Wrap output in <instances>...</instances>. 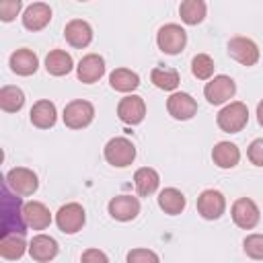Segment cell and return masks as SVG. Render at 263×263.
<instances>
[{
	"label": "cell",
	"mask_w": 263,
	"mask_h": 263,
	"mask_svg": "<svg viewBox=\"0 0 263 263\" xmlns=\"http://www.w3.org/2000/svg\"><path fill=\"white\" fill-rule=\"evenodd\" d=\"M242 251L247 253V257L261 261L263 259V234H249L242 240Z\"/></svg>",
	"instance_id": "cell-31"
},
{
	"label": "cell",
	"mask_w": 263,
	"mask_h": 263,
	"mask_svg": "<svg viewBox=\"0 0 263 263\" xmlns=\"http://www.w3.org/2000/svg\"><path fill=\"white\" fill-rule=\"evenodd\" d=\"M228 55L242 66H255L259 62V47L249 37H232L228 41Z\"/></svg>",
	"instance_id": "cell-10"
},
{
	"label": "cell",
	"mask_w": 263,
	"mask_h": 263,
	"mask_svg": "<svg viewBox=\"0 0 263 263\" xmlns=\"http://www.w3.org/2000/svg\"><path fill=\"white\" fill-rule=\"evenodd\" d=\"M109 84H111L113 90L132 92V90H136L140 86V76L134 70H127V68H115L109 74Z\"/></svg>",
	"instance_id": "cell-25"
},
{
	"label": "cell",
	"mask_w": 263,
	"mask_h": 263,
	"mask_svg": "<svg viewBox=\"0 0 263 263\" xmlns=\"http://www.w3.org/2000/svg\"><path fill=\"white\" fill-rule=\"evenodd\" d=\"M166 111L179 121H187L197 113V101L189 92H173L166 99Z\"/></svg>",
	"instance_id": "cell-12"
},
{
	"label": "cell",
	"mask_w": 263,
	"mask_h": 263,
	"mask_svg": "<svg viewBox=\"0 0 263 263\" xmlns=\"http://www.w3.org/2000/svg\"><path fill=\"white\" fill-rule=\"evenodd\" d=\"M185 43H187V31L177 23L162 25L156 33V45L162 53L177 55L185 49Z\"/></svg>",
	"instance_id": "cell-3"
},
{
	"label": "cell",
	"mask_w": 263,
	"mask_h": 263,
	"mask_svg": "<svg viewBox=\"0 0 263 263\" xmlns=\"http://www.w3.org/2000/svg\"><path fill=\"white\" fill-rule=\"evenodd\" d=\"M150 80H152V84H154L156 88H160V90H175V88L179 86V82H181V76H179V72H177L175 68L156 66V68H152V72H150Z\"/></svg>",
	"instance_id": "cell-26"
},
{
	"label": "cell",
	"mask_w": 263,
	"mask_h": 263,
	"mask_svg": "<svg viewBox=\"0 0 263 263\" xmlns=\"http://www.w3.org/2000/svg\"><path fill=\"white\" fill-rule=\"evenodd\" d=\"M185 205H187V199H185L183 191H179L177 187H164L158 193V208L168 216L181 214L185 210Z\"/></svg>",
	"instance_id": "cell-21"
},
{
	"label": "cell",
	"mask_w": 263,
	"mask_h": 263,
	"mask_svg": "<svg viewBox=\"0 0 263 263\" xmlns=\"http://www.w3.org/2000/svg\"><path fill=\"white\" fill-rule=\"evenodd\" d=\"M212 160L220 168H232L240 160V150L232 142H218L212 150Z\"/></svg>",
	"instance_id": "cell-22"
},
{
	"label": "cell",
	"mask_w": 263,
	"mask_h": 263,
	"mask_svg": "<svg viewBox=\"0 0 263 263\" xmlns=\"http://www.w3.org/2000/svg\"><path fill=\"white\" fill-rule=\"evenodd\" d=\"M205 10H208V6H205L203 0H185L179 6V14H181V21L185 25L201 23L205 18Z\"/></svg>",
	"instance_id": "cell-29"
},
{
	"label": "cell",
	"mask_w": 263,
	"mask_h": 263,
	"mask_svg": "<svg viewBox=\"0 0 263 263\" xmlns=\"http://www.w3.org/2000/svg\"><path fill=\"white\" fill-rule=\"evenodd\" d=\"M197 212L203 220H218L226 212V197L218 189H203L197 197Z\"/></svg>",
	"instance_id": "cell-8"
},
{
	"label": "cell",
	"mask_w": 263,
	"mask_h": 263,
	"mask_svg": "<svg viewBox=\"0 0 263 263\" xmlns=\"http://www.w3.org/2000/svg\"><path fill=\"white\" fill-rule=\"evenodd\" d=\"M117 117L127 125H138L146 117V103L138 95H127L117 105Z\"/></svg>",
	"instance_id": "cell-11"
},
{
	"label": "cell",
	"mask_w": 263,
	"mask_h": 263,
	"mask_svg": "<svg viewBox=\"0 0 263 263\" xmlns=\"http://www.w3.org/2000/svg\"><path fill=\"white\" fill-rule=\"evenodd\" d=\"M105 74V60L99 53H86L78 66H76V76L80 82L84 84H92L97 82L101 76Z\"/></svg>",
	"instance_id": "cell-15"
},
{
	"label": "cell",
	"mask_w": 263,
	"mask_h": 263,
	"mask_svg": "<svg viewBox=\"0 0 263 263\" xmlns=\"http://www.w3.org/2000/svg\"><path fill=\"white\" fill-rule=\"evenodd\" d=\"M21 18H23V27L25 29H29V31H41L51 21V8L45 2H33V4H29L25 8V12H23Z\"/></svg>",
	"instance_id": "cell-14"
},
{
	"label": "cell",
	"mask_w": 263,
	"mask_h": 263,
	"mask_svg": "<svg viewBox=\"0 0 263 263\" xmlns=\"http://www.w3.org/2000/svg\"><path fill=\"white\" fill-rule=\"evenodd\" d=\"M234 92H236V84L226 74H218L210 78L203 86V97L208 99L210 105H224L234 97Z\"/></svg>",
	"instance_id": "cell-7"
},
{
	"label": "cell",
	"mask_w": 263,
	"mask_h": 263,
	"mask_svg": "<svg viewBox=\"0 0 263 263\" xmlns=\"http://www.w3.org/2000/svg\"><path fill=\"white\" fill-rule=\"evenodd\" d=\"M72 68H74L72 55L64 49H51L45 55V70L51 76H66L72 72Z\"/></svg>",
	"instance_id": "cell-23"
},
{
	"label": "cell",
	"mask_w": 263,
	"mask_h": 263,
	"mask_svg": "<svg viewBox=\"0 0 263 263\" xmlns=\"http://www.w3.org/2000/svg\"><path fill=\"white\" fill-rule=\"evenodd\" d=\"M29 119H31V123H33L35 127H39V129H49V127H53L55 121H58L55 105H53L49 99L37 101V103L31 107Z\"/></svg>",
	"instance_id": "cell-19"
},
{
	"label": "cell",
	"mask_w": 263,
	"mask_h": 263,
	"mask_svg": "<svg viewBox=\"0 0 263 263\" xmlns=\"http://www.w3.org/2000/svg\"><path fill=\"white\" fill-rule=\"evenodd\" d=\"M103 154H105V160L111 166L125 168V166H129L136 160V146H134L132 140H127L123 136H117V138H111L105 144Z\"/></svg>",
	"instance_id": "cell-2"
},
{
	"label": "cell",
	"mask_w": 263,
	"mask_h": 263,
	"mask_svg": "<svg viewBox=\"0 0 263 263\" xmlns=\"http://www.w3.org/2000/svg\"><path fill=\"white\" fill-rule=\"evenodd\" d=\"M66 127L70 129H82L86 125L92 123L95 119V107L90 101L84 99H74L64 107V115H62Z\"/></svg>",
	"instance_id": "cell-4"
},
{
	"label": "cell",
	"mask_w": 263,
	"mask_h": 263,
	"mask_svg": "<svg viewBox=\"0 0 263 263\" xmlns=\"http://www.w3.org/2000/svg\"><path fill=\"white\" fill-rule=\"evenodd\" d=\"M8 66H10V70H12L14 74H18V76H31V74H35L37 68H39V58H37L35 51H31V49H27V47H21V49H16V51L10 53Z\"/></svg>",
	"instance_id": "cell-17"
},
{
	"label": "cell",
	"mask_w": 263,
	"mask_h": 263,
	"mask_svg": "<svg viewBox=\"0 0 263 263\" xmlns=\"http://www.w3.org/2000/svg\"><path fill=\"white\" fill-rule=\"evenodd\" d=\"M86 222V212L80 203L76 201H70V203H64L58 212H55V224L58 228L64 232V234H76L78 230H82Z\"/></svg>",
	"instance_id": "cell-6"
},
{
	"label": "cell",
	"mask_w": 263,
	"mask_h": 263,
	"mask_svg": "<svg viewBox=\"0 0 263 263\" xmlns=\"http://www.w3.org/2000/svg\"><path fill=\"white\" fill-rule=\"evenodd\" d=\"M107 210H109V216L113 220L129 222L140 214V199L134 197V195H115L109 201Z\"/></svg>",
	"instance_id": "cell-13"
},
{
	"label": "cell",
	"mask_w": 263,
	"mask_h": 263,
	"mask_svg": "<svg viewBox=\"0 0 263 263\" xmlns=\"http://www.w3.org/2000/svg\"><path fill=\"white\" fill-rule=\"evenodd\" d=\"M21 8H23V2L21 0H2L0 2V18L4 23H10L21 12Z\"/></svg>",
	"instance_id": "cell-33"
},
{
	"label": "cell",
	"mask_w": 263,
	"mask_h": 263,
	"mask_svg": "<svg viewBox=\"0 0 263 263\" xmlns=\"http://www.w3.org/2000/svg\"><path fill=\"white\" fill-rule=\"evenodd\" d=\"M232 222L242 228V230H251L259 224L261 220V212L257 208V203L251 199V197H238L234 203H232Z\"/></svg>",
	"instance_id": "cell-9"
},
{
	"label": "cell",
	"mask_w": 263,
	"mask_h": 263,
	"mask_svg": "<svg viewBox=\"0 0 263 263\" xmlns=\"http://www.w3.org/2000/svg\"><path fill=\"white\" fill-rule=\"evenodd\" d=\"M25 105V92L18 86L6 84L0 88V109L6 113H16Z\"/></svg>",
	"instance_id": "cell-27"
},
{
	"label": "cell",
	"mask_w": 263,
	"mask_h": 263,
	"mask_svg": "<svg viewBox=\"0 0 263 263\" xmlns=\"http://www.w3.org/2000/svg\"><path fill=\"white\" fill-rule=\"evenodd\" d=\"M80 263H109V257L101 249H86L80 257Z\"/></svg>",
	"instance_id": "cell-35"
},
{
	"label": "cell",
	"mask_w": 263,
	"mask_h": 263,
	"mask_svg": "<svg viewBox=\"0 0 263 263\" xmlns=\"http://www.w3.org/2000/svg\"><path fill=\"white\" fill-rule=\"evenodd\" d=\"M127 263H160L158 255L150 249H132L125 257Z\"/></svg>",
	"instance_id": "cell-32"
},
{
	"label": "cell",
	"mask_w": 263,
	"mask_h": 263,
	"mask_svg": "<svg viewBox=\"0 0 263 263\" xmlns=\"http://www.w3.org/2000/svg\"><path fill=\"white\" fill-rule=\"evenodd\" d=\"M6 187L14 193V195H33L39 187V179L37 175L27 168V166H14L6 173Z\"/></svg>",
	"instance_id": "cell-5"
},
{
	"label": "cell",
	"mask_w": 263,
	"mask_h": 263,
	"mask_svg": "<svg viewBox=\"0 0 263 263\" xmlns=\"http://www.w3.org/2000/svg\"><path fill=\"white\" fill-rule=\"evenodd\" d=\"M58 251H60V247H58L55 238H51L47 234H35L29 242V255L39 263H47V261L55 259Z\"/></svg>",
	"instance_id": "cell-18"
},
{
	"label": "cell",
	"mask_w": 263,
	"mask_h": 263,
	"mask_svg": "<svg viewBox=\"0 0 263 263\" xmlns=\"http://www.w3.org/2000/svg\"><path fill=\"white\" fill-rule=\"evenodd\" d=\"M27 249H29V247H27L23 234H6V236H2V240H0V255H2L4 259H8V261L21 259Z\"/></svg>",
	"instance_id": "cell-28"
},
{
	"label": "cell",
	"mask_w": 263,
	"mask_h": 263,
	"mask_svg": "<svg viewBox=\"0 0 263 263\" xmlns=\"http://www.w3.org/2000/svg\"><path fill=\"white\" fill-rule=\"evenodd\" d=\"M257 121H259V125L263 127V99H261L259 105H257Z\"/></svg>",
	"instance_id": "cell-36"
},
{
	"label": "cell",
	"mask_w": 263,
	"mask_h": 263,
	"mask_svg": "<svg viewBox=\"0 0 263 263\" xmlns=\"http://www.w3.org/2000/svg\"><path fill=\"white\" fill-rule=\"evenodd\" d=\"M214 60L208 55V53H197L193 60H191V74L197 78V80H210L214 78Z\"/></svg>",
	"instance_id": "cell-30"
},
{
	"label": "cell",
	"mask_w": 263,
	"mask_h": 263,
	"mask_svg": "<svg viewBox=\"0 0 263 263\" xmlns=\"http://www.w3.org/2000/svg\"><path fill=\"white\" fill-rule=\"evenodd\" d=\"M23 216L29 228L33 230H45L51 224V214L45 203L41 201H27L23 205Z\"/></svg>",
	"instance_id": "cell-20"
},
{
	"label": "cell",
	"mask_w": 263,
	"mask_h": 263,
	"mask_svg": "<svg viewBox=\"0 0 263 263\" xmlns=\"http://www.w3.org/2000/svg\"><path fill=\"white\" fill-rule=\"evenodd\" d=\"M216 123L222 132L226 134H238L245 129V125L249 123V109L245 103L240 101H232L228 105H224L216 117Z\"/></svg>",
	"instance_id": "cell-1"
},
{
	"label": "cell",
	"mask_w": 263,
	"mask_h": 263,
	"mask_svg": "<svg viewBox=\"0 0 263 263\" xmlns=\"http://www.w3.org/2000/svg\"><path fill=\"white\" fill-rule=\"evenodd\" d=\"M247 156L255 166H263V138H257L249 144L247 148Z\"/></svg>",
	"instance_id": "cell-34"
},
{
	"label": "cell",
	"mask_w": 263,
	"mask_h": 263,
	"mask_svg": "<svg viewBox=\"0 0 263 263\" xmlns=\"http://www.w3.org/2000/svg\"><path fill=\"white\" fill-rule=\"evenodd\" d=\"M134 185H136V191H138L140 197H148V195H152V193L158 189L160 177H158V173H156L154 168L142 166V168H138L136 175H134Z\"/></svg>",
	"instance_id": "cell-24"
},
{
	"label": "cell",
	"mask_w": 263,
	"mask_h": 263,
	"mask_svg": "<svg viewBox=\"0 0 263 263\" xmlns=\"http://www.w3.org/2000/svg\"><path fill=\"white\" fill-rule=\"evenodd\" d=\"M64 37L72 47L82 49L92 41V27L82 18H72L64 29Z\"/></svg>",
	"instance_id": "cell-16"
}]
</instances>
